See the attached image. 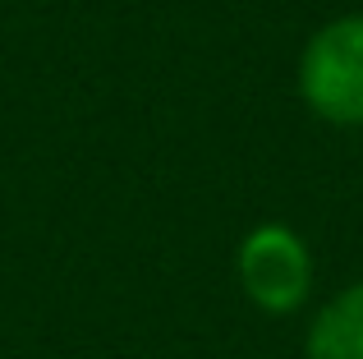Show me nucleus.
I'll list each match as a JSON object with an SVG mask.
<instances>
[{"instance_id": "obj_1", "label": "nucleus", "mask_w": 363, "mask_h": 359, "mask_svg": "<svg viewBox=\"0 0 363 359\" xmlns=\"http://www.w3.org/2000/svg\"><path fill=\"white\" fill-rule=\"evenodd\" d=\"M299 92L327 125H363V14L331 18L299 55Z\"/></svg>"}, {"instance_id": "obj_2", "label": "nucleus", "mask_w": 363, "mask_h": 359, "mask_svg": "<svg viewBox=\"0 0 363 359\" xmlns=\"http://www.w3.org/2000/svg\"><path fill=\"white\" fill-rule=\"evenodd\" d=\"M240 286L267 314H294L313 290V258L308 244L290 226H257L240 244Z\"/></svg>"}, {"instance_id": "obj_3", "label": "nucleus", "mask_w": 363, "mask_h": 359, "mask_svg": "<svg viewBox=\"0 0 363 359\" xmlns=\"http://www.w3.org/2000/svg\"><path fill=\"white\" fill-rule=\"evenodd\" d=\"M308 359H363V281L345 286L318 309L303 341Z\"/></svg>"}]
</instances>
